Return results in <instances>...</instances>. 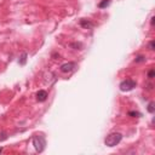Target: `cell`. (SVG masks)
I'll return each instance as SVG.
<instances>
[{
    "label": "cell",
    "instance_id": "1",
    "mask_svg": "<svg viewBox=\"0 0 155 155\" xmlns=\"http://www.w3.org/2000/svg\"><path fill=\"white\" fill-rule=\"evenodd\" d=\"M121 139H122V135H121V133H119V132H113V133H110V135H108V136L106 137L104 144H106L107 147L113 148V147L118 145V144L121 142Z\"/></svg>",
    "mask_w": 155,
    "mask_h": 155
},
{
    "label": "cell",
    "instance_id": "2",
    "mask_svg": "<svg viewBox=\"0 0 155 155\" xmlns=\"http://www.w3.org/2000/svg\"><path fill=\"white\" fill-rule=\"evenodd\" d=\"M33 145L38 153H43L46 145V139L43 135H35L33 137Z\"/></svg>",
    "mask_w": 155,
    "mask_h": 155
},
{
    "label": "cell",
    "instance_id": "3",
    "mask_svg": "<svg viewBox=\"0 0 155 155\" xmlns=\"http://www.w3.org/2000/svg\"><path fill=\"white\" fill-rule=\"evenodd\" d=\"M137 86V82L132 79H126V80H124L120 82L119 87H120V91L122 92H129V91H132L135 87Z\"/></svg>",
    "mask_w": 155,
    "mask_h": 155
},
{
    "label": "cell",
    "instance_id": "4",
    "mask_svg": "<svg viewBox=\"0 0 155 155\" xmlns=\"http://www.w3.org/2000/svg\"><path fill=\"white\" fill-rule=\"evenodd\" d=\"M75 68H76V63H75V62H68V63H64V64H62L59 67V69H61L62 73H70Z\"/></svg>",
    "mask_w": 155,
    "mask_h": 155
},
{
    "label": "cell",
    "instance_id": "5",
    "mask_svg": "<svg viewBox=\"0 0 155 155\" xmlns=\"http://www.w3.org/2000/svg\"><path fill=\"white\" fill-rule=\"evenodd\" d=\"M47 92L45 91V90H39L38 92H37V100L39 101V102H45L46 100H47Z\"/></svg>",
    "mask_w": 155,
    "mask_h": 155
},
{
    "label": "cell",
    "instance_id": "6",
    "mask_svg": "<svg viewBox=\"0 0 155 155\" xmlns=\"http://www.w3.org/2000/svg\"><path fill=\"white\" fill-rule=\"evenodd\" d=\"M80 25L84 27L85 29H90V28L94 27V23H92L91 21H88V19H81L80 21Z\"/></svg>",
    "mask_w": 155,
    "mask_h": 155
},
{
    "label": "cell",
    "instance_id": "7",
    "mask_svg": "<svg viewBox=\"0 0 155 155\" xmlns=\"http://www.w3.org/2000/svg\"><path fill=\"white\" fill-rule=\"evenodd\" d=\"M110 4V0H102V1L98 4V7L100 9H106L107 6H109Z\"/></svg>",
    "mask_w": 155,
    "mask_h": 155
},
{
    "label": "cell",
    "instance_id": "8",
    "mask_svg": "<svg viewBox=\"0 0 155 155\" xmlns=\"http://www.w3.org/2000/svg\"><path fill=\"white\" fill-rule=\"evenodd\" d=\"M18 62H19L21 66H24V64H25V62H27V53H25V52L22 53V56H21V58H19Z\"/></svg>",
    "mask_w": 155,
    "mask_h": 155
},
{
    "label": "cell",
    "instance_id": "9",
    "mask_svg": "<svg viewBox=\"0 0 155 155\" xmlns=\"http://www.w3.org/2000/svg\"><path fill=\"white\" fill-rule=\"evenodd\" d=\"M148 112H149L150 114H153V113L155 112V108H154V102H149V104H148Z\"/></svg>",
    "mask_w": 155,
    "mask_h": 155
},
{
    "label": "cell",
    "instance_id": "10",
    "mask_svg": "<svg viewBox=\"0 0 155 155\" xmlns=\"http://www.w3.org/2000/svg\"><path fill=\"white\" fill-rule=\"evenodd\" d=\"M129 115L133 116V118H138V116H141V113H138V112H130Z\"/></svg>",
    "mask_w": 155,
    "mask_h": 155
},
{
    "label": "cell",
    "instance_id": "11",
    "mask_svg": "<svg viewBox=\"0 0 155 155\" xmlns=\"http://www.w3.org/2000/svg\"><path fill=\"white\" fill-rule=\"evenodd\" d=\"M154 75H155V70H154V69H150V70L148 72V78H149V79H153Z\"/></svg>",
    "mask_w": 155,
    "mask_h": 155
},
{
    "label": "cell",
    "instance_id": "12",
    "mask_svg": "<svg viewBox=\"0 0 155 155\" xmlns=\"http://www.w3.org/2000/svg\"><path fill=\"white\" fill-rule=\"evenodd\" d=\"M149 50H151V51L155 50V41H154V40H151V41L149 43Z\"/></svg>",
    "mask_w": 155,
    "mask_h": 155
},
{
    "label": "cell",
    "instance_id": "13",
    "mask_svg": "<svg viewBox=\"0 0 155 155\" xmlns=\"http://www.w3.org/2000/svg\"><path fill=\"white\" fill-rule=\"evenodd\" d=\"M144 61H145L144 56H138V57L135 59V62H137V63H138V62H144Z\"/></svg>",
    "mask_w": 155,
    "mask_h": 155
},
{
    "label": "cell",
    "instance_id": "14",
    "mask_svg": "<svg viewBox=\"0 0 155 155\" xmlns=\"http://www.w3.org/2000/svg\"><path fill=\"white\" fill-rule=\"evenodd\" d=\"M154 19H155V17H151V21H150V24L151 25H154Z\"/></svg>",
    "mask_w": 155,
    "mask_h": 155
},
{
    "label": "cell",
    "instance_id": "15",
    "mask_svg": "<svg viewBox=\"0 0 155 155\" xmlns=\"http://www.w3.org/2000/svg\"><path fill=\"white\" fill-rule=\"evenodd\" d=\"M3 151V148H0V153H1Z\"/></svg>",
    "mask_w": 155,
    "mask_h": 155
}]
</instances>
